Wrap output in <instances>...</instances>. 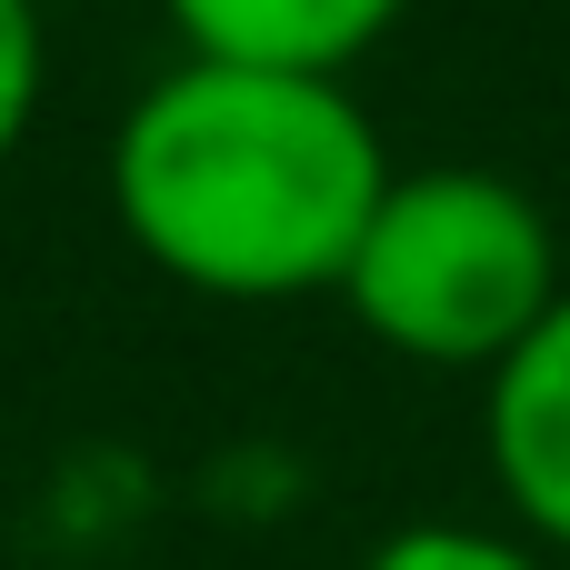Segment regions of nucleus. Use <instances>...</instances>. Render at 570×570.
Segmentation results:
<instances>
[{"instance_id":"nucleus-1","label":"nucleus","mask_w":570,"mask_h":570,"mask_svg":"<svg viewBox=\"0 0 570 570\" xmlns=\"http://www.w3.org/2000/svg\"><path fill=\"white\" fill-rule=\"evenodd\" d=\"M391 160L341 80L180 60L150 80L110 140L120 230L210 301L341 291Z\"/></svg>"},{"instance_id":"nucleus-2","label":"nucleus","mask_w":570,"mask_h":570,"mask_svg":"<svg viewBox=\"0 0 570 570\" xmlns=\"http://www.w3.org/2000/svg\"><path fill=\"white\" fill-rule=\"evenodd\" d=\"M561 250L551 220L521 180L501 170H411L381 190L341 301L361 311L371 341H391L401 361H441V371H501L561 301Z\"/></svg>"},{"instance_id":"nucleus-3","label":"nucleus","mask_w":570,"mask_h":570,"mask_svg":"<svg viewBox=\"0 0 570 570\" xmlns=\"http://www.w3.org/2000/svg\"><path fill=\"white\" fill-rule=\"evenodd\" d=\"M491 471H501L511 511L570 561V291L491 371Z\"/></svg>"},{"instance_id":"nucleus-4","label":"nucleus","mask_w":570,"mask_h":570,"mask_svg":"<svg viewBox=\"0 0 570 570\" xmlns=\"http://www.w3.org/2000/svg\"><path fill=\"white\" fill-rule=\"evenodd\" d=\"M411 0H170L190 60H230V70H311L341 80V60H361Z\"/></svg>"},{"instance_id":"nucleus-5","label":"nucleus","mask_w":570,"mask_h":570,"mask_svg":"<svg viewBox=\"0 0 570 570\" xmlns=\"http://www.w3.org/2000/svg\"><path fill=\"white\" fill-rule=\"evenodd\" d=\"M361 570H551L541 551L501 541V531H461V521H421V531H391Z\"/></svg>"},{"instance_id":"nucleus-6","label":"nucleus","mask_w":570,"mask_h":570,"mask_svg":"<svg viewBox=\"0 0 570 570\" xmlns=\"http://www.w3.org/2000/svg\"><path fill=\"white\" fill-rule=\"evenodd\" d=\"M30 100H40V10L30 0H0V160L20 150Z\"/></svg>"}]
</instances>
